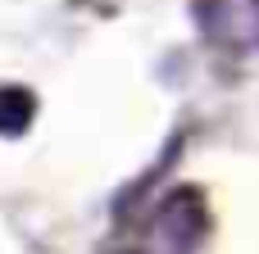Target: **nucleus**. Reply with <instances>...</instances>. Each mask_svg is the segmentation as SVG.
I'll return each instance as SVG.
<instances>
[{
	"label": "nucleus",
	"mask_w": 259,
	"mask_h": 254,
	"mask_svg": "<svg viewBox=\"0 0 259 254\" xmlns=\"http://www.w3.org/2000/svg\"><path fill=\"white\" fill-rule=\"evenodd\" d=\"M200 241H205V195L191 186H178L159 200L141 236V254H196Z\"/></svg>",
	"instance_id": "1"
},
{
	"label": "nucleus",
	"mask_w": 259,
	"mask_h": 254,
	"mask_svg": "<svg viewBox=\"0 0 259 254\" xmlns=\"http://www.w3.org/2000/svg\"><path fill=\"white\" fill-rule=\"evenodd\" d=\"M200 36L223 55H255L259 59V0H196Z\"/></svg>",
	"instance_id": "2"
},
{
	"label": "nucleus",
	"mask_w": 259,
	"mask_h": 254,
	"mask_svg": "<svg viewBox=\"0 0 259 254\" xmlns=\"http://www.w3.org/2000/svg\"><path fill=\"white\" fill-rule=\"evenodd\" d=\"M36 118V95L18 82H0V136H23Z\"/></svg>",
	"instance_id": "3"
}]
</instances>
